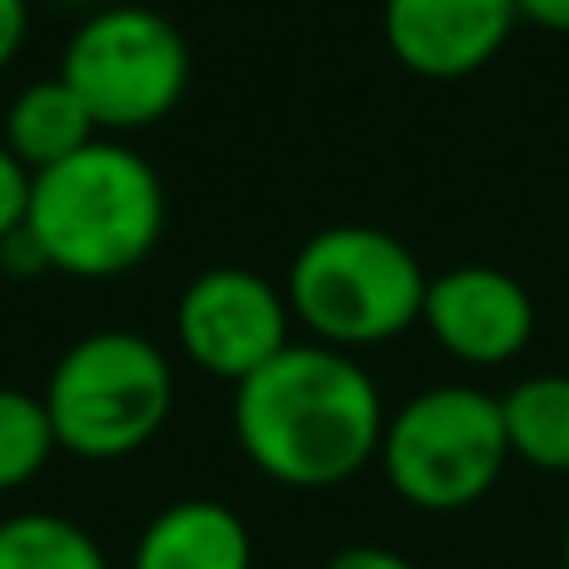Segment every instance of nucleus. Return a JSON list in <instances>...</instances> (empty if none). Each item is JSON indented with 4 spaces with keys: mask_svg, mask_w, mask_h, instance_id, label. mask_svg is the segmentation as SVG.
<instances>
[{
    "mask_svg": "<svg viewBox=\"0 0 569 569\" xmlns=\"http://www.w3.org/2000/svg\"><path fill=\"white\" fill-rule=\"evenodd\" d=\"M284 284L246 266L200 270L176 300V345L210 380L240 385L290 345Z\"/></svg>",
    "mask_w": 569,
    "mask_h": 569,
    "instance_id": "obj_7",
    "label": "nucleus"
},
{
    "mask_svg": "<svg viewBox=\"0 0 569 569\" xmlns=\"http://www.w3.org/2000/svg\"><path fill=\"white\" fill-rule=\"evenodd\" d=\"M30 186H36V176H30V170L6 150V140H0V240H10L20 226H26Z\"/></svg>",
    "mask_w": 569,
    "mask_h": 569,
    "instance_id": "obj_15",
    "label": "nucleus"
},
{
    "mask_svg": "<svg viewBox=\"0 0 569 569\" xmlns=\"http://www.w3.org/2000/svg\"><path fill=\"white\" fill-rule=\"evenodd\" d=\"M560 569H569V515H565V530H560Z\"/></svg>",
    "mask_w": 569,
    "mask_h": 569,
    "instance_id": "obj_21",
    "label": "nucleus"
},
{
    "mask_svg": "<svg viewBox=\"0 0 569 569\" xmlns=\"http://www.w3.org/2000/svg\"><path fill=\"white\" fill-rule=\"evenodd\" d=\"M325 569H420L410 560V555L390 550V545H345V550H335Z\"/></svg>",
    "mask_w": 569,
    "mask_h": 569,
    "instance_id": "obj_16",
    "label": "nucleus"
},
{
    "mask_svg": "<svg viewBox=\"0 0 569 569\" xmlns=\"http://www.w3.org/2000/svg\"><path fill=\"white\" fill-rule=\"evenodd\" d=\"M520 20L550 30V36H569V0H515Z\"/></svg>",
    "mask_w": 569,
    "mask_h": 569,
    "instance_id": "obj_19",
    "label": "nucleus"
},
{
    "mask_svg": "<svg viewBox=\"0 0 569 569\" xmlns=\"http://www.w3.org/2000/svg\"><path fill=\"white\" fill-rule=\"evenodd\" d=\"M46 410L60 450L110 465L146 450L176 410L170 355L140 330L80 335L46 380Z\"/></svg>",
    "mask_w": 569,
    "mask_h": 569,
    "instance_id": "obj_4",
    "label": "nucleus"
},
{
    "mask_svg": "<svg viewBox=\"0 0 569 569\" xmlns=\"http://www.w3.org/2000/svg\"><path fill=\"white\" fill-rule=\"evenodd\" d=\"M56 450L60 440L46 400L30 390H16V385H0V495L26 490Z\"/></svg>",
    "mask_w": 569,
    "mask_h": 569,
    "instance_id": "obj_14",
    "label": "nucleus"
},
{
    "mask_svg": "<svg viewBox=\"0 0 569 569\" xmlns=\"http://www.w3.org/2000/svg\"><path fill=\"white\" fill-rule=\"evenodd\" d=\"M130 569H256V540L230 505L176 500L146 520Z\"/></svg>",
    "mask_w": 569,
    "mask_h": 569,
    "instance_id": "obj_10",
    "label": "nucleus"
},
{
    "mask_svg": "<svg viewBox=\"0 0 569 569\" xmlns=\"http://www.w3.org/2000/svg\"><path fill=\"white\" fill-rule=\"evenodd\" d=\"M26 230L56 276L120 280L166 236V180L126 140L96 136L30 186Z\"/></svg>",
    "mask_w": 569,
    "mask_h": 569,
    "instance_id": "obj_2",
    "label": "nucleus"
},
{
    "mask_svg": "<svg viewBox=\"0 0 569 569\" xmlns=\"http://www.w3.org/2000/svg\"><path fill=\"white\" fill-rule=\"evenodd\" d=\"M50 6H60V10H100V6H110V0H50Z\"/></svg>",
    "mask_w": 569,
    "mask_h": 569,
    "instance_id": "obj_20",
    "label": "nucleus"
},
{
    "mask_svg": "<svg viewBox=\"0 0 569 569\" xmlns=\"http://www.w3.org/2000/svg\"><path fill=\"white\" fill-rule=\"evenodd\" d=\"M420 325L450 360L500 370L535 340V295L500 266H450L425 284Z\"/></svg>",
    "mask_w": 569,
    "mask_h": 569,
    "instance_id": "obj_8",
    "label": "nucleus"
},
{
    "mask_svg": "<svg viewBox=\"0 0 569 569\" xmlns=\"http://www.w3.org/2000/svg\"><path fill=\"white\" fill-rule=\"evenodd\" d=\"M30 30V0H0V70L20 56Z\"/></svg>",
    "mask_w": 569,
    "mask_h": 569,
    "instance_id": "obj_18",
    "label": "nucleus"
},
{
    "mask_svg": "<svg viewBox=\"0 0 569 569\" xmlns=\"http://www.w3.org/2000/svg\"><path fill=\"white\" fill-rule=\"evenodd\" d=\"M380 385L355 355L290 340L270 365L236 385L230 425L266 480L284 490H335L380 460Z\"/></svg>",
    "mask_w": 569,
    "mask_h": 569,
    "instance_id": "obj_1",
    "label": "nucleus"
},
{
    "mask_svg": "<svg viewBox=\"0 0 569 569\" xmlns=\"http://www.w3.org/2000/svg\"><path fill=\"white\" fill-rule=\"evenodd\" d=\"M0 569H110V560L86 525L26 510L0 520Z\"/></svg>",
    "mask_w": 569,
    "mask_h": 569,
    "instance_id": "obj_13",
    "label": "nucleus"
},
{
    "mask_svg": "<svg viewBox=\"0 0 569 569\" xmlns=\"http://www.w3.org/2000/svg\"><path fill=\"white\" fill-rule=\"evenodd\" d=\"M96 136H100V126L90 120L86 100H80L60 76H50V80L26 86L16 100H10L6 136L0 140H6V150L30 170V176H40V170L70 160L76 150H86Z\"/></svg>",
    "mask_w": 569,
    "mask_h": 569,
    "instance_id": "obj_11",
    "label": "nucleus"
},
{
    "mask_svg": "<svg viewBox=\"0 0 569 569\" xmlns=\"http://www.w3.org/2000/svg\"><path fill=\"white\" fill-rule=\"evenodd\" d=\"M510 460L540 475H569V375H525L500 395Z\"/></svg>",
    "mask_w": 569,
    "mask_h": 569,
    "instance_id": "obj_12",
    "label": "nucleus"
},
{
    "mask_svg": "<svg viewBox=\"0 0 569 569\" xmlns=\"http://www.w3.org/2000/svg\"><path fill=\"white\" fill-rule=\"evenodd\" d=\"M410 510L460 515L490 500L510 470L500 395L480 385H430L385 420L375 460Z\"/></svg>",
    "mask_w": 569,
    "mask_h": 569,
    "instance_id": "obj_5",
    "label": "nucleus"
},
{
    "mask_svg": "<svg viewBox=\"0 0 569 569\" xmlns=\"http://www.w3.org/2000/svg\"><path fill=\"white\" fill-rule=\"evenodd\" d=\"M0 270H6L10 280H30V276H46V256H40V246H36V236H30L26 226L16 230L10 240H0Z\"/></svg>",
    "mask_w": 569,
    "mask_h": 569,
    "instance_id": "obj_17",
    "label": "nucleus"
},
{
    "mask_svg": "<svg viewBox=\"0 0 569 569\" xmlns=\"http://www.w3.org/2000/svg\"><path fill=\"white\" fill-rule=\"evenodd\" d=\"M520 26L515 0H385L380 30L390 56L420 80L480 76Z\"/></svg>",
    "mask_w": 569,
    "mask_h": 569,
    "instance_id": "obj_9",
    "label": "nucleus"
},
{
    "mask_svg": "<svg viewBox=\"0 0 569 569\" xmlns=\"http://www.w3.org/2000/svg\"><path fill=\"white\" fill-rule=\"evenodd\" d=\"M56 76L86 100L100 130L130 136L160 126L186 100L190 46L170 16L110 0L76 26Z\"/></svg>",
    "mask_w": 569,
    "mask_h": 569,
    "instance_id": "obj_6",
    "label": "nucleus"
},
{
    "mask_svg": "<svg viewBox=\"0 0 569 569\" xmlns=\"http://www.w3.org/2000/svg\"><path fill=\"white\" fill-rule=\"evenodd\" d=\"M425 284L430 276L400 236L380 226H325L295 250L284 300L310 340L355 355L415 330Z\"/></svg>",
    "mask_w": 569,
    "mask_h": 569,
    "instance_id": "obj_3",
    "label": "nucleus"
}]
</instances>
